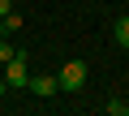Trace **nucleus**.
Returning <instances> with one entry per match:
<instances>
[{"mask_svg": "<svg viewBox=\"0 0 129 116\" xmlns=\"http://www.w3.org/2000/svg\"><path fill=\"white\" fill-rule=\"evenodd\" d=\"M56 86H60L64 95H78V90L86 86V65H82V60H69V65H60V73H56Z\"/></svg>", "mask_w": 129, "mask_h": 116, "instance_id": "nucleus-1", "label": "nucleus"}, {"mask_svg": "<svg viewBox=\"0 0 129 116\" xmlns=\"http://www.w3.org/2000/svg\"><path fill=\"white\" fill-rule=\"evenodd\" d=\"M26 90H30V95H39V99H52V95H60V86H56V78H52V73H30Z\"/></svg>", "mask_w": 129, "mask_h": 116, "instance_id": "nucleus-3", "label": "nucleus"}, {"mask_svg": "<svg viewBox=\"0 0 129 116\" xmlns=\"http://www.w3.org/2000/svg\"><path fill=\"white\" fill-rule=\"evenodd\" d=\"M13 30H22V13H17V9L5 13V34H13Z\"/></svg>", "mask_w": 129, "mask_h": 116, "instance_id": "nucleus-5", "label": "nucleus"}, {"mask_svg": "<svg viewBox=\"0 0 129 116\" xmlns=\"http://www.w3.org/2000/svg\"><path fill=\"white\" fill-rule=\"evenodd\" d=\"M13 56H17V47H13V43H9L5 34H0V65H9V60H13Z\"/></svg>", "mask_w": 129, "mask_h": 116, "instance_id": "nucleus-7", "label": "nucleus"}, {"mask_svg": "<svg viewBox=\"0 0 129 116\" xmlns=\"http://www.w3.org/2000/svg\"><path fill=\"white\" fill-rule=\"evenodd\" d=\"M26 82H30V69H26V52L17 47V56L9 60V69H5V86H9V90H26Z\"/></svg>", "mask_w": 129, "mask_h": 116, "instance_id": "nucleus-2", "label": "nucleus"}, {"mask_svg": "<svg viewBox=\"0 0 129 116\" xmlns=\"http://www.w3.org/2000/svg\"><path fill=\"white\" fill-rule=\"evenodd\" d=\"M5 90H9V86H5V78H0V99H5Z\"/></svg>", "mask_w": 129, "mask_h": 116, "instance_id": "nucleus-9", "label": "nucleus"}, {"mask_svg": "<svg viewBox=\"0 0 129 116\" xmlns=\"http://www.w3.org/2000/svg\"><path fill=\"white\" fill-rule=\"evenodd\" d=\"M103 112L108 116H129V103L125 99H112V103H103Z\"/></svg>", "mask_w": 129, "mask_h": 116, "instance_id": "nucleus-6", "label": "nucleus"}, {"mask_svg": "<svg viewBox=\"0 0 129 116\" xmlns=\"http://www.w3.org/2000/svg\"><path fill=\"white\" fill-rule=\"evenodd\" d=\"M9 9H13V0H0V17H5V13H9Z\"/></svg>", "mask_w": 129, "mask_h": 116, "instance_id": "nucleus-8", "label": "nucleus"}, {"mask_svg": "<svg viewBox=\"0 0 129 116\" xmlns=\"http://www.w3.org/2000/svg\"><path fill=\"white\" fill-rule=\"evenodd\" d=\"M0 34H5V17H0Z\"/></svg>", "mask_w": 129, "mask_h": 116, "instance_id": "nucleus-10", "label": "nucleus"}, {"mask_svg": "<svg viewBox=\"0 0 129 116\" xmlns=\"http://www.w3.org/2000/svg\"><path fill=\"white\" fill-rule=\"evenodd\" d=\"M112 39H116V43H120V47H125V52H129V13H125V17H116V22H112Z\"/></svg>", "mask_w": 129, "mask_h": 116, "instance_id": "nucleus-4", "label": "nucleus"}]
</instances>
